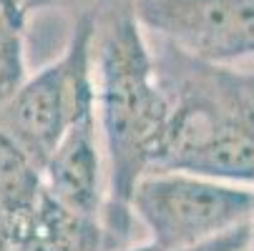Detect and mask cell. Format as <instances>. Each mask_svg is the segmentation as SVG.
Here are the masks:
<instances>
[{
  "mask_svg": "<svg viewBox=\"0 0 254 251\" xmlns=\"http://www.w3.org/2000/svg\"><path fill=\"white\" fill-rule=\"evenodd\" d=\"M252 239V236H249ZM227 251H249V241H244V244H239V246H232V249H227Z\"/></svg>",
  "mask_w": 254,
  "mask_h": 251,
  "instance_id": "13",
  "label": "cell"
},
{
  "mask_svg": "<svg viewBox=\"0 0 254 251\" xmlns=\"http://www.w3.org/2000/svg\"><path fill=\"white\" fill-rule=\"evenodd\" d=\"M151 46L171 103L154 171L254 189V68L211 65L156 38Z\"/></svg>",
  "mask_w": 254,
  "mask_h": 251,
  "instance_id": "2",
  "label": "cell"
},
{
  "mask_svg": "<svg viewBox=\"0 0 254 251\" xmlns=\"http://www.w3.org/2000/svg\"><path fill=\"white\" fill-rule=\"evenodd\" d=\"M249 251H254V221H252V239H249Z\"/></svg>",
  "mask_w": 254,
  "mask_h": 251,
  "instance_id": "14",
  "label": "cell"
},
{
  "mask_svg": "<svg viewBox=\"0 0 254 251\" xmlns=\"http://www.w3.org/2000/svg\"><path fill=\"white\" fill-rule=\"evenodd\" d=\"M28 13L18 0H0V116L25 83V25Z\"/></svg>",
  "mask_w": 254,
  "mask_h": 251,
  "instance_id": "9",
  "label": "cell"
},
{
  "mask_svg": "<svg viewBox=\"0 0 254 251\" xmlns=\"http://www.w3.org/2000/svg\"><path fill=\"white\" fill-rule=\"evenodd\" d=\"M30 216H18L0 203V251H20Z\"/></svg>",
  "mask_w": 254,
  "mask_h": 251,
  "instance_id": "10",
  "label": "cell"
},
{
  "mask_svg": "<svg viewBox=\"0 0 254 251\" xmlns=\"http://www.w3.org/2000/svg\"><path fill=\"white\" fill-rule=\"evenodd\" d=\"M146 241L169 251L219 239L254 221V189L189 171H151L131 196Z\"/></svg>",
  "mask_w": 254,
  "mask_h": 251,
  "instance_id": "3",
  "label": "cell"
},
{
  "mask_svg": "<svg viewBox=\"0 0 254 251\" xmlns=\"http://www.w3.org/2000/svg\"><path fill=\"white\" fill-rule=\"evenodd\" d=\"M18 3H20V8H23L28 15H33V13H38V10L61 5V3H65V0H18Z\"/></svg>",
  "mask_w": 254,
  "mask_h": 251,
  "instance_id": "11",
  "label": "cell"
},
{
  "mask_svg": "<svg viewBox=\"0 0 254 251\" xmlns=\"http://www.w3.org/2000/svg\"><path fill=\"white\" fill-rule=\"evenodd\" d=\"M43 194V166L0 123V203L18 216H33Z\"/></svg>",
  "mask_w": 254,
  "mask_h": 251,
  "instance_id": "8",
  "label": "cell"
},
{
  "mask_svg": "<svg viewBox=\"0 0 254 251\" xmlns=\"http://www.w3.org/2000/svg\"><path fill=\"white\" fill-rule=\"evenodd\" d=\"M96 5L86 8L70 25L58 58L28 76L0 116L3 123L41 166L63 133L83 113L96 108L93 76Z\"/></svg>",
  "mask_w": 254,
  "mask_h": 251,
  "instance_id": "4",
  "label": "cell"
},
{
  "mask_svg": "<svg viewBox=\"0 0 254 251\" xmlns=\"http://www.w3.org/2000/svg\"><path fill=\"white\" fill-rule=\"evenodd\" d=\"M103 251H159L151 241H143V244H128V246H114V249H103Z\"/></svg>",
  "mask_w": 254,
  "mask_h": 251,
  "instance_id": "12",
  "label": "cell"
},
{
  "mask_svg": "<svg viewBox=\"0 0 254 251\" xmlns=\"http://www.w3.org/2000/svg\"><path fill=\"white\" fill-rule=\"evenodd\" d=\"M46 194L70 213L103 221L108 213V163L96 108L70 126L43 163Z\"/></svg>",
  "mask_w": 254,
  "mask_h": 251,
  "instance_id": "6",
  "label": "cell"
},
{
  "mask_svg": "<svg viewBox=\"0 0 254 251\" xmlns=\"http://www.w3.org/2000/svg\"><path fill=\"white\" fill-rule=\"evenodd\" d=\"M96 116L108 163L106 229L114 246L133 244L131 196L154 171L169 126L171 103L154 46L141 25L133 0L96 3Z\"/></svg>",
  "mask_w": 254,
  "mask_h": 251,
  "instance_id": "1",
  "label": "cell"
},
{
  "mask_svg": "<svg viewBox=\"0 0 254 251\" xmlns=\"http://www.w3.org/2000/svg\"><path fill=\"white\" fill-rule=\"evenodd\" d=\"M114 249L103 221L76 216L48 194L28 221L20 251H103Z\"/></svg>",
  "mask_w": 254,
  "mask_h": 251,
  "instance_id": "7",
  "label": "cell"
},
{
  "mask_svg": "<svg viewBox=\"0 0 254 251\" xmlns=\"http://www.w3.org/2000/svg\"><path fill=\"white\" fill-rule=\"evenodd\" d=\"M156 41L211 65L254 68V0H133Z\"/></svg>",
  "mask_w": 254,
  "mask_h": 251,
  "instance_id": "5",
  "label": "cell"
}]
</instances>
